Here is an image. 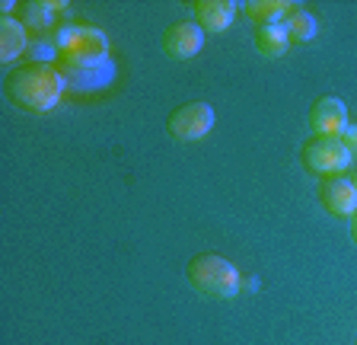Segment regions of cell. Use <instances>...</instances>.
<instances>
[{"label":"cell","instance_id":"1","mask_svg":"<svg viewBox=\"0 0 357 345\" xmlns=\"http://www.w3.org/2000/svg\"><path fill=\"white\" fill-rule=\"evenodd\" d=\"M10 103L20 105L22 112L42 115L54 109L64 93V74L54 64H22V68L10 71L7 83H3Z\"/></svg>","mask_w":357,"mask_h":345},{"label":"cell","instance_id":"2","mask_svg":"<svg viewBox=\"0 0 357 345\" xmlns=\"http://www.w3.org/2000/svg\"><path fill=\"white\" fill-rule=\"evenodd\" d=\"M109 58V38L96 26H70L58 32V64L70 74L99 68Z\"/></svg>","mask_w":357,"mask_h":345},{"label":"cell","instance_id":"3","mask_svg":"<svg viewBox=\"0 0 357 345\" xmlns=\"http://www.w3.org/2000/svg\"><path fill=\"white\" fill-rule=\"evenodd\" d=\"M185 275L192 281V288L204 298H217V300H227V298H236L243 291V278H239V269L223 259V256L214 253H201L195 256L192 263L185 265Z\"/></svg>","mask_w":357,"mask_h":345},{"label":"cell","instance_id":"4","mask_svg":"<svg viewBox=\"0 0 357 345\" xmlns=\"http://www.w3.org/2000/svg\"><path fill=\"white\" fill-rule=\"evenodd\" d=\"M217 122V112L211 103H185L172 109L169 119H166V128L176 141H201L208 135Z\"/></svg>","mask_w":357,"mask_h":345},{"label":"cell","instance_id":"5","mask_svg":"<svg viewBox=\"0 0 357 345\" xmlns=\"http://www.w3.org/2000/svg\"><path fill=\"white\" fill-rule=\"evenodd\" d=\"M351 154L348 147L342 144V138H319L312 135L303 147V163L306 170L319 172V176H335V172H342L351 166Z\"/></svg>","mask_w":357,"mask_h":345},{"label":"cell","instance_id":"6","mask_svg":"<svg viewBox=\"0 0 357 345\" xmlns=\"http://www.w3.org/2000/svg\"><path fill=\"white\" fill-rule=\"evenodd\" d=\"M310 128L319 138H342L348 128V109L338 96H319L310 105Z\"/></svg>","mask_w":357,"mask_h":345},{"label":"cell","instance_id":"7","mask_svg":"<svg viewBox=\"0 0 357 345\" xmlns=\"http://www.w3.org/2000/svg\"><path fill=\"white\" fill-rule=\"evenodd\" d=\"M160 45H163V52L176 61L195 58V54L201 52V45H204V29H201L195 20H178V23H172L169 29L163 32Z\"/></svg>","mask_w":357,"mask_h":345},{"label":"cell","instance_id":"8","mask_svg":"<svg viewBox=\"0 0 357 345\" xmlns=\"http://www.w3.org/2000/svg\"><path fill=\"white\" fill-rule=\"evenodd\" d=\"M319 198L335 218H351L357 211V189L351 186V179H342V176H326L319 182Z\"/></svg>","mask_w":357,"mask_h":345},{"label":"cell","instance_id":"9","mask_svg":"<svg viewBox=\"0 0 357 345\" xmlns=\"http://www.w3.org/2000/svg\"><path fill=\"white\" fill-rule=\"evenodd\" d=\"M192 13H195V23L208 32H223L230 29L233 20H236L239 7L233 0H195L192 3Z\"/></svg>","mask_w":357,"mask_h":345},{"label":"cell","instance_id":"10","mask_svg":"<svg viewBox=\"0 0 357 345\" xmlns=\"http://www.w3.org/2000/svg\"><path fill=\"white\" fill-rule=\"evenodd\" d=\"M294 10H297V3H287V0H249V3H243V13L255 26H281Z\"/></svg>","mask_w":357,"mask_h":345},{"label":"cell","instance_id":"11","mask_svg":"<svg viewBox=\"0 0 357 345\" xmlns=\"http://www.w3.org/2000/svg\"><path fill=\"white\" fill-rule=\"evenodd\" d=\"M29 45V36H26V26L13 16H3L0 20V61L3 64H13Z\"/></svg>","mask_w":357,"mask_h":345},{"label":"cell","instance_id":"12","mask_svg":"<svg viewBox=\"0 0 357 345\" xmlns=\"http://www.w3.org/2000/svg\"><path fill=\"white\" fill-rule=\"evenodd\" d=\"M290 48V36L284 26H259L255 29V52L261 58H281Z\"/></svg>","mask_w":357,"mask_h":345},{"label":"cell","instance_id":"13","mask_svg":"<svg viewBox=\"0 0 357 345\" xmlns=\"http://www.w3.org/2000/svg\"><path fill=\"white\" fill-rule=\"evenodd\" d=\"M284 29H287V36H290V42H310V38H316V16L310 13V10H294V13L284 20Z\"/></svg>","mask_w":357,"mask_h":345},{"label":"cell","instance_id":"14","mask_svg":"<svg viewBox=\"0 0 357 345\" xmlns=\"http://www.w3.org/2000/svg\"><path fill=\"white\" fill-rule=\"evenodd\" d=\"M58 10H64V3H29V7H26V23L38 26V29H48L61 16Z\"/></svg>","mask_w":357,"mask_h":345},{"label":"cell","instance_id":"15","mask_svg":"<svg viewBox=\"0 0 357 345\" xmlns=\"http://www.w3.org/2000/svg\"><path fill=\"white\" fill-rule=\"evenodd\" d=\"M342 144H344V147H348V154H351V157H357V125H348V128H344Z\"/></svg>","mask_w":357,"mask_h":345},{"label":"cell","instance_id":"16","mask_svg":"<svg viewBox=\"0 0 357 345\" xmlns=\"http://www.w3.org/2000/svg\"><path fill=\"white\" fill-rule=\"evenodd\" d=\"M351 240L357 243V211H354V214H351Z\"/></svg>","mask_w":357,"mask_h":345},{"label":"cell","instance_id":"17","mask_svg":"<svg viewBox=\"0 0 357 345\" xmlns=\"http://www.w3.org/2000/svg\"><path fill=\"white\" fill-rule=\"evenodd\" d=\"M351 186H354V189H357V170H354V176H351Z\"/></svg>","mask_w":357,"mask_h":345},{"label":"cell","instance_id":"18","mask_svg":"<svg viewBox=\"0 0 357 345\" xmlns=\"http://www.w3.org/2000/svg\"><path fill=\"white\" fill-rule=\"evenodd\" d=\"M354 345H357V339H354Z\"/></svg>","mask_w":357,"mask_h":345}]
</instances>
